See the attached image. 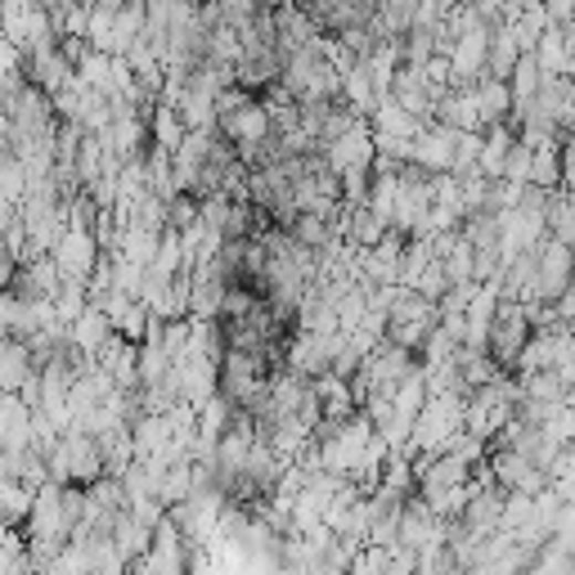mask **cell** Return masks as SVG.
<instances>
[{
	"instance_id": "9c48e42d",
	"label": "cell",
	"mask_w": 575,
	"mask_h": 575,
	"mask_svg": "<svg viewBox=\"0 0 575 575\" xmlns=\"http://www.w3.org/2000/svg\"><path fill=\"white\" fill-rule=\"evenodd\" d=\"M95 365L113 378V387H139V342H126L122 333H113V337L100 346Z\"/></svg>"
},
{
	"instance_id": "7dc6e473",
	"label": "cell",
	"mask_w": 575,
	"mask_h": 575,
	"mask_svg": "<svg viewBox=\"0 0 575 575\" xmlns=\"http://www.w3.org/2000/svg\"><path fill=\"white\" fill-rule=\"evenodd\" d=\"M14 274H19V257L0 243V288H14Z\"/></svg>"
},
{
	"instance_id": "d4e9b609",
	"label": "cell",
	"mask_w": 575,
	"mask_h": 575,
	"mask_svg": "<svg viewBox=\"0 0 575 575\" xmlns=\"http://www.w3.org/2000/svg\"><path fill=\"white\" fill-rule=\"evenodd\" d=\"M72 72H77V77H82L91 91H104V95H108V86H113V54L86 45L77 59H72Z\"/></svg>"
},
{
	"instance_id": "8d00e7d4",
	"label": "cell",
	"mask_w": 575,
	"mask_h": 575,
	"mask_svg": "<svg viewBox=\"0 0 575 575\" xmlns=\"http://www.w3.org/2000/svg\"><path fill=\"white\" fill-rule=\"evenodd\" d=\"M405 288H414V293H422V297H431L437 302L446 288H450V279H446V265H441V257H427L422 265H418V274L405 283Z\"/></svg>"
},
{
	"instance_id": "5bb4252c",
	"label": "cell",
	"mask_w": 575,
	"mask_h": 575,
	"mask_svg": "<svg viewBox=\"0 0 575 575\" xmlns=\"http://www.w3.org/2000/svg\"><path fill=\"white\" fill-rule=\"evenodd\" d=\"M518 144V126L513 122H490L481 130V154H477V171L485 180H499L503 176V158H509V149Z\"/></svg>"
},
{
	"instance_id": "836d02e7",
	"label": "cell",
	"mask_w": 575,
	"mask_h": 575,
	"mask_svg": "<svg viewBox=\"0 0 575 575\" xmlns=\"http://www.w3.org/2000/svg\"><path fill=\"white\" fill-rule=\"evenodd\" d=\"M531 571H540V575H575V553H571V548H562V544L548 535V540L535 548Z\"/></svg>"
},
{
	"instance_id": "83f0119b",
	"label": "cell",
	"mask_w": 575,
	"mask_h": 575,
	"mask_svg": "<svg viewBox=\"0 0 575 575\" xmlns=\"http://www.w3.org/2000/svg\"><path fill=\"white\" fill-rule=\"evenodd\" d=\"M418 494H422V490H418ZM468 494H472V485H468V481H459V485L427 490L422 499L431 503V513H437V518H446V522H459V518H463V509H468Z\"/></svg>"
},
{
	"instance_id": "d6a6232c",
	"label": "cell",
	"mask_w": 575,
	"mask_h": 575,
	"mask_svg": "<svg viewBox=\"0 0 575 575\" xmlns=\"http://www.w3.org/2000/svg\"><path fill=\"white\" fill-rule=\"evenodd\" d=\"M522 396L535 400V405H557L566 396V383L557 378V369H535L522 378Z\"/></svg>"
},
{
	"instance_id": "681fc988",
	"label": "cell",
	"mask_w": 575,
	"mask_h": 575,
	"mask_svg": "<svg viewBox=\"0 0 575 575\" xmlns=\"http://www.w3.org/2000/svg\"><path fill=\"white\" fill-rule=\"evenodd\" d=\"M553 306H557V315H562L566 324L575 320V283H566V288H562V297H557Z\"/></svg>"
},
{
	"instance_id": "7bdbcfd3",
	"label": "cell",
	"mask_w": 575,
	"mask_h": 575,
	"mask_svg": "<svg viewBox=\"0 0 575 575\" xmlns=\"http://www.w3.org/2000/svg\"><path fill=\"white\" fill-rule=\"evenodd\" d=\"M499 180H518V185H526L531 180V144H513L509 149V158H503V176Z\"/></svg>"
},
{
	"instance_id": "2e32d148",
	"label": "cell",
	"mask_w": 575,
	"mask_h": 575,
	"mask_svg": "<svg viewBox=\"0 0 575 575\" xmlns=\"http://www.w3.org/2000/svg\"><path fill=\"white\" fill-rule=\"evenodd\" d=\"M113 337V320L100 311V306H86L77 320L67 324V342L77 346L82 355H100V346Z\"/></svg>"
},
{
	"instance_id": "f907efd6",
	"label": "cell",
	"mask_w": 575,
	"mask_h": 575,
	"mask_svg": "<svg viewBox=\"0 0 575 575\" xmlns=\"http://www.w3.org/2000/svg\"><path fill=\"white\" fill-rule=\"evenodd\" d=\"M472 6L485 14V23H499V14H503V6H509V0H472Z\"/></svg>"
},
{
	"instance_id": "8fae6325",
	"label": "cell",
	"mask_w": 575,
	"mask_h": 575,
	"mask_svg": "<svg viewBox=\"0 0 575 575\" xmlns=\"http://www.w3.org/2000/svg\"><path fill=\"white\" fill-rule=\"evenodd\" d=\"M437 122L450 130H485L481 108H477V91L472 86H446L437 95Z\"/></svg>"
},
{
	"instance_id": "f1b7e54d",
	"label": "cell",
	"mask_w": 575,
	"mask_h": 575,
	"mask_svg": "<svg viewBox=\"0 0 575 575\" xmlns=\"http://www.w3.org/2000/svg\"><path fill=\"white\" fill-rule=\"evenodd\" d=\"M566 41H562V28L557 23H548L544 32H540V41H535V63H540V72L544 77H557L562 72V63H566Z\"/></svg>"
},
{
	"instance_id": "b9f144b4",
	"label": "cell",
	"mask_w": 575,
	"mask_h": 575,
	"mask_svg": "<svg viewBox=\"0 0 575 575\" xmlns=\"http://www.w3.org/2000/svg\"><path fill=\"white\" fill-rule=\"evenodd\" d=\"M167 226H171V230L198 226V198H194V194H176V198L167 202Z\"/></svg>"
},
{
	"instance_id": "3957f363",
	"label": "cell",
	"mask_w": 575,
	"mask_h": 575,
	"mask_svg": "<svg viewBox=\"0 0 575 575\" xmlns=\"http://www.w3.org/2000/svg\"><path fill=\"white\" fill-rule=\"evenodd\" d=\"M328 355H333V333L293 328V337H283V365L302 378H320L328 369Z\"/></svg>"
},
{
	"instance_id": "74e56055",
	"label": "cell",
	"mask_w": 575,
	"mask_h": 575,
	"mask_svg": "<svg viewBox=\"0 0 575 575\" xmlns=\"http://www.w3.org/2000/svg\"><path fill=\"white\" fill-rule=\"evenodd\" d=\"M149 306H144V302H130L117 320H113V333H122L126 342H144V333H149Z\"/></svg>"
},
{
	"instance_id": "e0dca14e",
	"label": "cell",
	"mask_w": 575,
	"mask_h": 575,
	"mask_svg": "<svg viewBox=\"0 0 575 575\" xmlns=\"http://www.w3.org/2000/svg\"><path fill=\"white\" fill-rule=\"evenodd\" d=\"M108 535H113V544H117V553L126 557V571H130V562H139L144 553H149V540H154V526H144L135 513H117L113 518V526H108Z\"/></svg>"
},
{
	"instance_id": "44dd1931",
	"label": "cell",
	"mask_w": 575,
	"mask_h": 575,
	"mask_svg": "<svg viewBox=\"0 0 575 575\" xmlns=\"http://www.w3.org/2000/svg\"><path fill=\"white\" fill-rule=\"evenodd\" d=\"M472 91H477V108H481V122H485V126H490V122H509V113H513V91H509V82H503V77H477Z\"/></svg>"
},
{
	"instance_id": "ab89813d",
	"label": "cell",
	"mask_w": 575,
	"mask_h": 575,
	"mask_svg": "<svg viewBox=\"0 0 575 575\" xmlns=\"http://www.w3.org/2000/svg\"><path fill=\"white\" fill-rule=\"evenodd\" d=\"M86 45H95V50H108V45H113V10H108V6H91Z\"/></svg>"
},
{
	"instance_id": "484cf974",
	"label": "cell",
	"mask_w": 575,
	"mask_h": 575,
	"mask_svg": "<svg viewBox=\"0 0 575 575\" xmlns=\"http://www.w3.org/2000/svg\"><path fill=\"white\" fill-rule=\"evenodd\" d=\"M180 135H185V122H180L176 104L158 100V104L149 108V139H154V144H163V149H176Z\"/></svg>"
},
{
	"instance_id": "7c38bea8",
	"label": "cell",
	"mask_w": 575,
	"mask_h": 575,
	"mask_svg": "<svg viewBox=\"0 0 575 575\" xmlns=\"http://www.w3.org/2000/svg\"><path fill=\"white\" fill-rule=\"evenodd\" d=\"M23 77L32 82V86H41L45 95H54L67 77H72V59L63 54V45L54 41V45H45V50H32L28 54V63H23Z\"/></svg>"
},
{
	"instance_id": "603a6c76",
	"label": "cell",
	"mask_w": 575,
	"mask_h": 575,
	"mask_svg": "<svg viewBox=\"0 0 575 575\" xmlns=\"http://www.w3.org/2000/svg\"><path fill=\"white\" fill-rule=\"evenodd\" d=\"M234 409H239V405H234L230 396H221V391H211V396H207V400L198 405V437L216 446V441L226 437V427H230Z\"/></svg>"
},
{
	"instance_id": "bcb514c9",
	"label": "cell",
	"mask_w": 575,
	"mask_h": 575,
	"mask_svg": "<svg viewBox=\"0 0 575 575\" xmlns=\"http://www.w3.org/2000/svg\"><path fill=\"white\" fill-rule=\"evenodd\" d=\"M544 14H548V23H571L575 19V0H544Z\"/></svg>"
},
{
	"instance_id": "7a4b0ae2",
	"label": "cell",
	"mask_w": 575,
	"mask_h": 575,
	"mask_svg": "<svg viewBox=\"0 0 575 575\" xmlns=\"http://www.w3.org/2000/svg\"><path fill=\"white\" fill-rule=\"evenodd\" d=\"M100 252H104V248H100V239H95L91 226H67V230L59 234V243L50 248V257H54V265H59L63 279H91Z\"/></svg>"
},
{
	"instance_id": "60d3db41",
	"label": "cell",
	"mask_w": 575,
	"mask_h": 575,
	"mask_svg": "<svg viewBox=\"0 0 575 575\" xmlns=\"http://www.w3.org/2000/svg\"><path fill=\"white\" fill-rule=\"evenodd\" d=\"M337 180H342V202L346 207L369 198V167H346V171H337Z\"/></svg>"
},
{
	"instance_id": "d590c367",
	"label": "cell",
	"mask_w": 575,
	"mask_h": 575,
	"mask_svg": "<svg viewBox=\"0 0 575 575\" xmlns=\"http://www.w3.org/2000/svg\"><path fill=\"white\" fill-rule=\"evenodd\" d=\"M454 351H459V337L450 328H441V324H431L422 346H418V359L422 365H446V359H454Z\"/></svg>"
},
{
	"instance_id": "6da1fadb",
	"label": "cell",
	"mask_w": 575,
	"mask_h": 575,
	"mask_svg": "<svg viewBox=\"0 0 575 575\" xmlns=\"http://www.w3.org/2000/svg\"><path fill=\"white\" fill-rule=\"evenodd\" d=\"M45 472L59 485H91L104 477V454L91 431H63V437L45 450Z\"/></svg>"
},
{
	"instance_id": "f6af8a7d",
	"label": "cell",
	"mask_w": 575,
	"mask_h": 575,
	"mask_svg": "<svg viewBox=\"0 0 575 575\" xmlns=\"http://www.w3.org/2000/svg\"><path fill=\"white\" fill-rule=\"evenodd\" d=\"M216 6H221V19L226 23H248L261 6H257V0H216Z\"/></svg>"
},
{
	"instance_id": "ee69618b",
	"label": "cell",
	"mask_w": 575,
	"mask_h": 575,
	"mask_svg": "<svg viewBox=\"0 0 575 575\" xmlns=\"http://www.w3.org/2000/svg\"><path fill=\"white\" fill-rule=\"evenodd\" d=\"M23 63H28V50L0 32V72H23Z\"/></svg>"
},
{
	"instance_id": "c3c4849f",
	"label": "cell",
	"mask_w": 575,
	"mask_h": 575,
	"mask_svg": "<svg viewBox=\"0 0 575 575\" xmlns=\"http://www.w3.org/2000/svg\"><path fill=\"white\" fill-rule=\"evenodd\" d=\"M10 226H19V202L0 194V239L10 234Z\"/></svg>"
},
{
	"instance_id": "cb8c5ba5",
	"label": "cell",
	"mask_w": 575,
	"mask_h": 575,
	"mask_svg": "<svg viewBox=\"0 0 575 575\" xmlns=\"http://www.w3.org/2000/svg\"><path fill=\"white\" fill-rule=\"evenodd\" d=\"M171 104H176L185 130H194V126H216V95H207V91H198V86L185 82V91H180Z\"/></svg>"
},
{
	"instance_id": "4316f807",
	"label": "cell",
	"mask_w": 575,
	"mask_h": 575,
	"mask_svg": "<svg viewBox=\"0 0 575 575\" xmlns=\"http://www.w3.org/2000/svg\"><path fill=\"white\" fill-rule=\"evenodd\" d=\"M221 297H226V279H194V288H189V315L221 320Z\"/></svg>"
},
{
	"instance_id": "816d5d0a",
	"label": "cell",
	"mask_w": 575,
	"mask_h": 575,
	"mask_svg": "<svg viewBox=\"0 0 575 575\" xmlns=\"http://www.w3.org/2000/svg\"><path fill=\"white\" fill-rule=\"evenodd\" d=\"M566 405H575V383H566V396H562Z\"/></svg>"
},
{
	"instance_id": "ffe728a7",
	"label": "cell",
	"mask_w": 575,
	"mask_h": 575,
	"mask_svg": "<svg viewBox=\"0 0 575 575\" xmlns=\"http://www.w3.org/2000/svg\"><path fill=\"white\" fill-rule=\"evenodd\" d=\"M522 59L518 50V36L509 32V23H490V45H485V77H503L509 82L513 63Z\"/></svg>"
},
{
	"instance_id": "52a82bcc",
	"label": "cell",
	"mask_w": 575,
	"mask_h": 575,
	"mask_svg": "<svg viewBox=\"0 0 575 575\" xmlns=\"http://www.w3.org/2000/svg\"><path fill=\"white\" fill-rule=\"evenodd\" d=\"M485 45H490V23L454 36V45H450V86H472L477 77H485Z\"/></svg>"
},
{
	"instance_id": "1f68e13d",
	"label": "cell",
	"mask_w": 575,
	"mask_h": 575,
	"mask_svg": "<svg viewBox=\"0 0 575 575\" xmlns=\"http://www.w3.org/2000/svg\"><path fill=\"white\" fill-rule=\"evenodd\" d=\"M562 144H544V149H531V180L540 189H557L562 185V158H557Z\"/></svg>"
},
{
	"instance_id": "4dcf8cb0",
	"label": "cell",
	"mask_w": 575,
	"mask_h": 575,
	"mask_svg": "<svg viewBox=\"0 0 575 575\" xmlns=\"http://www.w3.org/2000/svg\"><path fill=\"white\" fill-rule=\"evenodd\" d=\"M54 315L63 320V324H72V320H77L86 306H91V297H86V279H63L59 288H54Z\"/></svg>"
},
{
	"instance_id": "e575fe53",
	"label": "cell",
	"mask_w": 575,
	"mask_h": 575,
	"mask_svg": "<svg viewBox=\"0 0 575 575\" xmlns=\"http://www.w3.org/2000/svg\"><path fill=\"white\" fill-rule=\"evenodd\" d=\"M288 234H293L302 248H324L333 226H328V216H320V211H297L293 226H288Z\"/></svg>"
},
{
	"instance_id": "5b68a950",
	"label": "cell",
	"mask_w": 575,
	"mask_h": 575,
	"mask_svg": "<svg viewBox=\"0 0 575 575\" xmlns=\"http://www.w3.org/2000/svg\"><path fill=\"white\" fill-rule=\"evenodd\" d=\"M320 154H324L328 171H346V167H374L378 144H374V130H369V122H355L346 135L328 139Z\"/></svg>"
},
{
	"instance_id": "f546056e",
	"label": "cell",
	"mask_w": 575,
	"mask_h": 575,
	"mask_svg": "<svg viewBox=\"0 0 575 575\" xmlns=\"http://www.w3.org/2000/svg\"><path fill=\"white\" fill-rule=\"evenodd\" d=\"M202 54L216 59V63H239V59H243L239 28H234V23H216V28H207V50H202Z\"/></svg>"
},
{
	"instance_id": "30bf717a",
	"label": "cell",
	"mask_w": 575,
	"mask_h": 575,
	"mask_svg": "<svg viewBox=\"0 0 575 575\" xmlns=\"http://www.w3.org/2000/svg\"><path fill=\"white\" fill-rule=\"evenodd\" d=\"M63 283V274H59V265H54V257L50 252H36V257H28V261H19V274H14V288L10 293L14 297H54V288Z\"/></svg>"
},
{
	"instance_id": "f5cc1de1",
	"label": "cell",
	"mask_w": 575,
	"mask_h": 575,
	"mask_svg": "<svg viewBox=\"0 0 575 575\" xmlns=\"http://www.w3.org/2000/svg\"><path fill=\"white\" fill-rule=\"evenodd\" d=\"M6 337H10V333H6V324H0V342H6Z\"/></svg>"
},
{
	"instance_id": "ac0fdd59",
	"label": "cell",
	"mask_w": 575,
	"mask_h": 575,
	"mask_svg": "<svg viewBox=\"0 0 575 575\" xmlns=\"http://www.w3.org/2000/svg\"><path fill=\"white\" fill-rule=\"evenodd\" d=\"M342 104L355 108L359 117H369V113L378 108V91H374V77H369L365 59H355V63L342 72Z\"/></svg>"
},
{
	"instance_id": "d6986e66",
	"label": "cell",
	"mask_w": 575,
	"mask_h": 575,
	"mask_svg": "<svg viewBox=\"0 0 575 575\" xmlns=\"http://www.w3.org/2000/svg\"><path fill=\"white\" fill-rule=\"evenodd\" d=\"M311 387H315V396H320V409H324V418H333V422L359 409V405H355V391H351V383H346V378H337L333 369H324L320 378H311Z\"/></svg>"
},
{
	"instance_id": "f35d334b",
	"label": "cell",
	"mask_w": 575,
	"mask_h": 575,
	"mask_svg": "<svg viewBox=\"0 0 575 575\" xmlns=\"http://www.w3.org/2000/svg\"><path fill=\"white\" fill-rule=\"evenodd\" d=\"M113 257V288H122L126 297H144V265H135V261H126V257H117V252H108Z\"/></svg>"
},
{
	"instance_id": "ba28073f",
	"label": "cell",
	"mask_w": 575,
	"mask_h": 575,
	"mask_svg": "<svg viewBox=\"0 0 575 575\" xmlns=\"http://www.w3.org/2000/svg\"><path fill=\"white\" fill-rule=\"evenodd\" d=\"M216 130H221L230 144H261L265 135H274V126H270V113H265L261 95H252L248 104H239V108H234V113H226V117H216Z\"/></svg>"
},
{
	"instance_id": "7402d4cb",
	"label": "cell",
	"mask_w": 575,
	"mask_h": 575,
	"mask_svg": "<svg viewBox=\"0 0 575 575\" xmlns=\"http://www.w3.org/2000/svg\"><path fill=\"white\" fill-rule=\"evenodd\" d=\"M387 230H391V226L383 221V216H378L369 202H355V207H346V230H342V234H346L355 248H374Z\"/></svg>"
},
{
	"instance_id": "9a60e30c",
	"label": "cell",
	"mask_w": 575,
	"mask_h": 575,
	"mask_svg": "<svg viewBox=\"0 0 575 575\" xmlns=\"http://www.w3.org/2000/svg\"><path fill=\"white\" fill-rule=\"evenodd\" d=\"M32 374H36L32 346L23 337H6V342H0V396H6V391H23V383Z\"/></svg>"
},
{
	"instance_id": "277c9868",
	"label": "cell",
	"mask_w": 575,
	"mask_h": 575,
	"mask_svg": "<svg viewBox=\"0 0 575 575\" xmlns=\"http://www.w3.org/2000/svg\"><path fill=\"white\" fill-rule=\"evenodd\" d=\"M185 535L171 518H163L154 526V540H149V553H144L139 562H130V571H144V575H180L185 571Z\"/></svg>"
},
{
	"instance_id": "4fadbf2b",
	"label": "cell",
	"mask_w": 575,
	"mask_h": 575,
	"mask_svg": "<svg viewBox=\"0 0 575 575\" xmlns=\"http://www.w3.org/2000/svg\"><path fill=\"white\" fill-rule=\"evenodd\" d=\"M32 446V405L19 391L0 396V450H28Z\"/></svg>"
},
{
	"instance_id": "8992f818",
	"label": "cell",
	"mask_w": 575,
	"mask_h": 575,
	"mask_svg": "<svg viewBox=\"0 0 575 575\" xmlns=\"http://www.w3.org/2000/svg\"><path fill=\"white\" fill-rule=\"evenodd\" d=\"M454 139H459V130H450V126H441V122H427L418 135H414V154H409V163H418L422 171H454Z\"/></svg>"
}]
</instances>
